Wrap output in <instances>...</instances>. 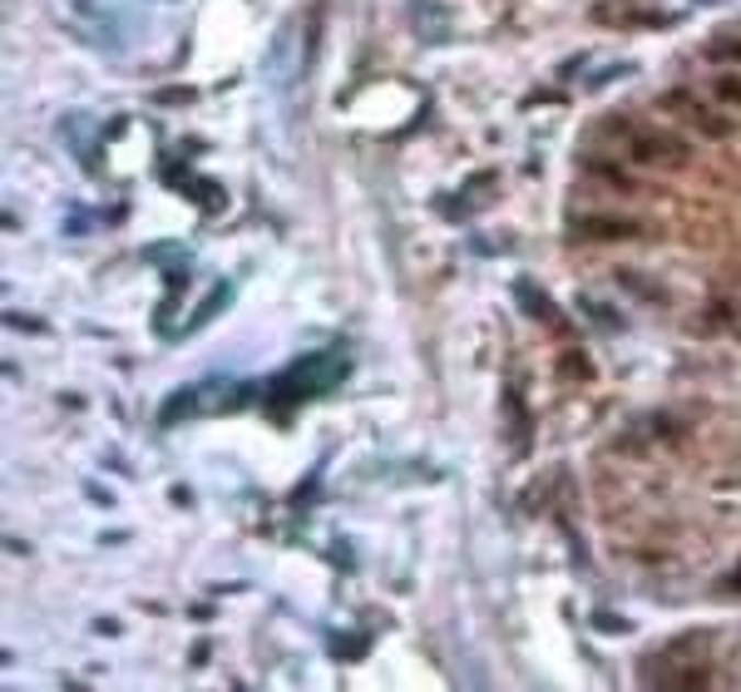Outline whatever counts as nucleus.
I'll list each match as a JSON object with an SVG mask.
<instances>
[{
  "mask_svg": "<svg viewBox=\"0 0 741 692\" xmlns=\"http://www.w3.org/2000/svg\"><path fill=\"white\" fill-rule=\"evenodd\" d=\"M593 20H598V25H638V30H662L667 25L662 10L638 5V0H603V5H593Z\"/></svg>",
  "mask_w": 741,
  "mask_h": 692,
  "instance_id": "nucleus-5",
  "label": "nucleus"
},
{
  "mask_svg": "<svg viewBox=\"0 0 741 692\" xmlns=\"http://www.w3.org/2000/svg\"><path fill=\"white\" fill-rule=\"evenodd\" d=\"M662 109H667L672 119H682V124H687L697 138H707V144H721V138L737 134V114H731L727 104H717L707 89L672 85L667 94H662Z\"/></svg>",
  "mask_w": 741,
  "mask_h": 692,
  "instance_id": "nucleus-2",
  "label": "nucleus"
},
{
  "mask_svg": "<svg viewBox=\"0 0 741 692\" xmlns=\"http://www.w3.org/2000/svg\"><path fill=\"white\" fill-rule=\"evenodd\" d=\"M559 371H563V376H588V361H583V356H563Z\"/></svg>",
  "mask_w": 741,
  "mask_h": 692,
  "instance_id": "nucleus-9",
  "label": "nucleus"
},
{
  "mask_svg": "<svg viewBox=\"0 0 741 692\" xmlns=\"http://www.w3.org/2000/svg\"><path fill=\"white\" fill-rule=\"evenodd\" d=\"M573 233L583 243H628V237H642V217H622V213H588L579 217Z\"/></svg>",
  "mask_w": 741,
  "mask_h": 692,
  "instance_id": "nucleus-4",
  "label": "nucleus"
},
{
  "mask_svg": "<svg viewBox=\"0 0 741 692\" xmlns=\"http://www.w3.org/2000/svg\"><path fill=\"white\" fill-rule=\"evenodd\" d=\"M588 174L603 178L608 188H618V193H638V188H642L638 174L628 168V158H622V164H613V158H588Z\"/></svg>",
  "mask_w": 741,
  "mask_h": 692,
  "instance_id": "nucleus-6",
  "label": "nucleus"
},
{
  "mask_svg": "<svg viewBox=\"0 0 741 692\" xmlns=\"http://www.w3.org/2000/svg\"><path fill=\"white\" fill-rule=\"evenodd\" d=\"M707 94L717 99V104H727L731 114H741V75H731V69H717V75L707 79Z\"/></svg>",
  "mask_w": 741,
  "mask_h": 692,
  "instance_id": "nucleus-7",
  "label": "nucleus"
},
{
  "mask_svg": "<svg viewBox=\"0 0 741 692\" xmlns=\"http://www.w3.org/2000/svg\"><path fill=\"white\" fill-rule=\"evenodd\" d=\"M701 55L717 59V65H741V35H711L701 45Z\"/></svg>",
  "mask_w": 741,
  "mask_h": 692,
  "instance_id": "nucleus-8",
  "label": "nucleus"
},
{
  "mask_svg": "<svg viewBox=\"0 0 741 692\" xmlns=\"http://www.w3.org/2000/svg\"><path fill=\"white\" fill-rule=\"evenodd\" d=\"M692 5H721V0H692Z\"/></svg>",
  "mask_w": 741,
  "mask_h": 692,
  "instance_id": "nucleus-10",
  "label": "nucleus"
},
{
  "mask_svg": "<svg viewBox=\"0 0 741 692\" xmlns=\"http://www.w3.org/2000/svg\"><path fill=\"white\" fill-rule=\"evenodd\" d=\"M267 75H272V85H282V89L302 75V30H296V20H287V25L277 30L272 49H267Z\"/></svg>",
  "mask_w": 741,
  "mask_h": 692,
  "instance_id": "nucleus-3",
  "label": "nucleus"
},
{
  "mask_svg": "<svg viewBox=\"0 0 741 692\" xmlns=\"http://www.w3.org/2000/svg\"><path fill=\"white\" fill-rule=\"evenodd\" d=\"M613 134H618V148L628 164L638 168H658V174H682V168H692V144L677 134V129H658V124H642V119H618L613 124Z\"/></svg>",
  "mask_w": 741,
  "mask_h": 692,
  "instance_id": "nucleus-1",
  "label": "nucleus"
}]
</instances>
